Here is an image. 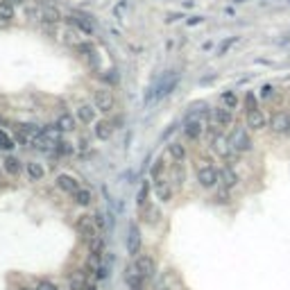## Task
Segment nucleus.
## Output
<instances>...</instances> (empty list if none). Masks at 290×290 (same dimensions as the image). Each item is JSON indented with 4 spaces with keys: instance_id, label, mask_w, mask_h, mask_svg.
Segmentation results:
<instances>
[{
    "instance_id": "obj_18",
    "label": "nucleus",
    "mask_w": 290,
    "mask_h": 290,
    "mask_svg": "<svg viewBox=\"0 0 290 290\" xmlns=\"http://www.w3.org/2000/svg\"><path fill=\"white\" fill-rule=\"evenodd\" d=\"M54 125L59 127L61 132H72L75 125H77V118H72V113H59L57 120H54Z\"/></svg>"
},
{
    "instance_id": "obj_32",
    "label": "nucleus",
    "mask_w": 290,
    "mask_h": 290,
    "mask_svg": "<svg viewBox=\"0 0 290 290\" xmlns=\"http://www.w3.org/2000/svg\"><path fill=\"white\" fill-rule=\"evenodd\" d=\"M12 147H14V141L5 132H0V150H12Z\"/></svg>"
},
{
    "instance_id": "obj_34",
    "label": "nucleus",
    "mask_w": 290,
    "mask_h": 290,
    "mask_svg": "<svg viewBox=\"0 0 290 290\" xmlns=\"http://www.w3.org/2000/svg\"><path fill=\"white\" fill-rule=\"evenodd\" d=\"M36 290H59L54 284H50V281H39L36 284Z\"/></svg>"
},
{
    "instance_id": "obj_20",
    "label": "nucleus",
    "mask_w": 290,
    "mask_h": 290,
    "mask_svg": "<svg viewBox=\"0 0 290 290\" xmlns=\"http://www.w3.org/2000/svg\"><path fill=\"white\" fill-rule=\"evenodd\" d=\"M168 154L172 157V161H175V163H181V161L186 159V147L181 143H177V141H175V143L168 145Z\"/></svg>"
},
{
    "instance_id": "obj_23",
    "label": "nucleus",
    "mask_w": 290,
    "mask_h": 290,
    "mask_svg": "<svg viewBox=\"0 0 290 290\" xmlns=\"http://www.w3.org/2000/svg\"><path fill=\"white\" fill-rule=\"evenodd\" d=\"M72 199H75L79 206H89L93 198H91V191H86V188H79L77 193H72Z\"/></svg>"
},
{
    "instance_id": "obj_16",
    "label": "nucleus",
    "mask_w": 290,
    "mask_h": 290,
    "mask_svg": "<svg viewBox=\"0 0 290 290\" xmlns=\"http://www.w3.org/2000/svg\"><path fill=\"white\" fill-rule=\"evenodd\" d=\"M220 181H222L224 188H234V186H238V175H236V170H234L231 165H224L222 170H220Z\"/></svg>"
},
{
    "instance_id": "obj_9",
    "label": "nucleus",
    "mask_w": 290,
    "mask_h": 290,
    "mask_svg": "<svg viewBox=\"0 0 290 290\" xmlns=\"http://www.w3.org/2000/svg\"><path fill=\"white\" fill-rule=\"evenodd\" d=\"M71 23H72V25H77L84 34H93V30H95L91 16H89V14H84V12H72L71 14Z\"/></svg>"
},
{
    "instance_id": "obj_17",
    "label": "nucleus",
    "mask_w": 290,
    "mask_h": 290,
    "mask_svg": "<svg viewBox=\"0 0 290 290\" xmlns=\"http://www.w3.org/2000/svg\"><path fill=\"white\" fill-rule=\"evenodd\" d=\"M89 252H91V258L95 263L102 261V254H105V240L100 236H95L93 240H89Z\"/></svg>"
},
{
    "instance_id": "obj_6",
    "label": "nucleus",
    "mask_w": 290,
    "mask_h": 290,
    "mask_svg": "<svg viewBox=\"0 0 290 290\" xmlns=\"http://www.w3.org/2000/svg\"><path fill=\"white\" fill-rule=\"evenodd\" d=\"M141 245H143V240H141V229L136 222H132L129 229H127V254L136 256L141 252Z\"/></svg>"
},
{
    "instance_id": "obj_14",
    "label": "nucleus",
    "mask_w": 290,
    "mask_h": 290,
    "mask_svg": "<svg viewBox=\"0 0 290 290\" xmlns=\"http://www.w3.org/2000/svg\"><path fill=\"white\" fill-rule=\"evenodd\" d=\"M95 105H79L77 107V113H75V118L79 120V123H84V125H91V123H95Z\"/></svg>"
},
{
    "instance_id": "obj_15",
    "label": "nucleus",
    "mask_w": 290,
    "mask_h": 290,
    "mask_svg": "<svg viewBox=\"0 0 290 290\" xmlns=\"http://www.w3.org/2000/svg\"><path fill=\"white\" fill-rule=\"evenodd\" d=\"M54 184L59 186L61 191L64 193H77L79 191V184H77V179L75 177H71V175H59V177H57V181H54Z\"/></svg>"
},
{
    "instance_id": "obj_26",
    "label": "nucleus",
    "mask_w": 290,
    "mask_h": 290,
    "mask_svg": "<svg viewBox=\"0 0 290 290\" xmlns=\"http://www.w3.org/2000/svg\"><path fill=\"white\" fill-rule=\"evenodd\" d=\"M222 105L227 107V109H236L238 107V98L234 91H224L222 93Z\"/></svg>"
},
{
    "instance_id": "obj_25",
    "label": "nucleus",
    "mask_w": 290,
    "mask_h": 290,
    "mask_svg": "<svg viewBox=\"0 0 290 290\" xmlns=\"http://www.w3.org/2000/svg\"><path fill=\"white\" fill-rule=\"evenodd\" d=\"M163 170H165V165H163V159H157V161H154V163H152V170H150L152 179H154V184H157L159 179H163Z\"/></svg>"
},
{
    "instance_id": "obj_35",
    "label": "nucleus",
    "mask_w": 290,
    "mask_h": 290,
    "mask_svg": "<svg viewBox=\"0 0 290 290\" xmlns=\"http://www.w3.org/2000/svg\"><path fill=\"white\" fill-rule=\"evenodd\" d=\"M234 41H236V39H229V41H224L222 46L218 48V54H224V53H227V50H229V46H231V43H234Z\"/></svg>"
},
{
    "instance_id": "obj_19",
    "label": "nucleus",
    "mask_w": 290,
    "mask_h": 290,
    "mask_svg": "<svg viewBox=\"0 0 290 290\" xmlns=\"http://www.w3.org/2000/svg\"><path fill=\"white\" fill-rule=\"evenodd\" d=\"M154 191H157V198L161 202H170L172 199V186L165 181V179H159L157 184H154Z\"/></svg>"
},
{
    "instance_id": "obj_5",
    "label": "nucleus",
    "mask_w": 290,
    "mask_h": 290,
    "mask_svg": "<svg viewBox=\"0 0 290 290\" xmlns=\"http://www.w3.org/2000/svg\"><path fill=\"white\" fill-rule=\"evenodd\" d=\"M134 268L143 274V279L147 281V279H152L154 274H157V261H154V256H150V254H141L139 258H136V263H134Z\"/></svg>"
},
{
    "instance_id": "obj_30",
    "label": "nucleus",
    "mask_w": 290,
    "mask_h": 290,
    "mask_svg": "<svg viewBox=\"0 0 290 290\" xmlns=\"http://www.w3.org/2000/svg\"><path fill=\"white\" fill-rule=\"evenodd\" d=\"M216 204H229V188H222L220 193H216Z\"/></svg>"
},
{
    "instance_id": "obj_11",
    "label": "nucleus",
    "mask_w": 290,
    "mask_h": 290,
    "mask_svg": "<svg viewBox=\"0 0 290 290\" xmlns=\"http://www.w3.org/2000/svg\"><path fill=\"white\" fill-rule=\"evenodd\" d=\"M288 127H290V118H288V113L286 111H277L274 116L270 118V129L274 134H284L288 132Z\"/></svg>"
},
{
    "instance_id": "obj_22",
    "label": "nucleus",
    "mask_w": 290,
    "mask_h": 290,
    "mask_svg": "<svg viewBox=\"0 0 290 290\" xmlns=\"http://www.w3.org/2000/svg\"><path fill=\"white\" fill-rule=\"evenodd\" d=\"M43 175H46V170H43L41 163H36V161H30V163H27V177L32 179V181H41Z\"/></svg>"
},
{
    "instance_id": "obj_33",
    "label": "nucleus",
    "mask_w": 290,
    "mask_h": 290,
    "mask_svg": "<svg viewBox=\"0 0 290 290\" xmlns=\"http://www.w3.org/2000/svg\"><path fill=\"white\" fill-rule=\"evenodd\" d=\"M245 109H247V111H252V109H258L254 93H245Z\"/></svg>"
},
{
    "instance_id": "obj_12",
    "label": "nucleus",
    "mask_w": 290,
    "mask_h": 290,
    "mask_svg": "<svg viewBox=\"0 0 290 290\" xmlns=\"http://www.w3.org/2000/svg\"><path fill=\"white\" fill-rule=\"evenodd\" d=\"M270 123H268V118H265V113L261 111V109H252V111H247V127L250 129H263V127H268Z\"/></svg>"
},
{
    "instance_id": "obj_28",
    "label": "nucleus",
    "mask_w": 290,
    "mask_h": 290,
    "mask_svg": "<svg viewBox=\"0 0 290 290\" xmlns=\"http://www.w3.org/2000/svg\"><path fill=\"white\" fill-rule=\"evenodd\" d=\"M0 18H2V20H12L14 18V7H12L9 0L0 2Z\"/></svg>"
},
{
    "instance_id": "obj_29",
    "label": "nucleus",
    "mask_w": 290,
    "mask_h": 290,
    "mask_svg": "<svg viewBox=\"0 0 290 290\" xmlns=\"http://www.w3.org/2000/svg\"><path fill=\"white\" fill-rule=\"evenodd\" d=\"M147 193H150V184L145 181V184L141 186V191H139V198H136V204H139L141 209H143V206H145V199H147Z\"/></svg>"
},
{
    "instance_id": "obj_42",
    "label": "nucleus",
    "mask_w": 290,
    "mask_h": 290,
    "mask_svg": "<svg viewBox=\"0 0 290 290\" xmlns=\"http://www.w3.org/2000/svg\"><path fill=\"white\" fill-rule=\"evenodd\" d=\"M288 134H290V127H288Z\"/></svg>"
},
{
    "instance_id": "obj_2",
    "label": "nucleus",
    "mask_w": 290,
    "mask_h": 290,
    "mask_svg": "<svg viewBox=\"0 0 290 290\" xmlns=\"http://www.w3.org/2000/svg\"><path fill=\"white\" fill-rule=\"evenodd\" d=\"M229 145H231V150H236V152L252 150V139H250V134L245 132V127H234V129H231Z\"/></svg>"
},
{
    "instance_id": "obj_8",
    "label": "nucleus",
    "mask_w": 290,
    "mask_h": 290,
    "mask_svg": "<svg viewBox=\"0 0 290 290\" xmlns=\"http://www.w3.org/2000/svg\"><path fill=\"white\" fill-rule=\"evenodd\" d=\"M211 123H213L216 127H220V129L229 127L231 123H234L231 109H227V107H218V109H213V113H211Z\"/></svg>"
},
{
    "instance_id": "obj_39",
    "label": "nucleus",
    "mask_w": 290,
    "mask_h": 290,
    "mask_svg": "<svg viewBox=\"0 0 290 290\" xmlns=\"http://www.w3.org/2000/svg\"><path fill=\"white\" fill-rule=\"evenodd\" d=\"M86 290H98V286H95V284H86Z\"/></svg>"
},
{
    "instance_id": "obj_36",
    "label": "nucleus",
    "mask_w": 290,
    "mask_h": 290,
    "mask_svg": "<svg viewBox=\"0 0 290 290\" xmlns=\"http://www.w3.org/2000/svg\"><path fill=\"white\" fill-rule=\"evenodd\" d=\"M270 95H272V86L265 84L263 89H261V98H270Z\"/></svg>"
},
{
    "instance_id": "obj_40",
    "label": "nucleus",
    "mask_w": 290,
    "mask_h": 290,
    "mask_svg": "<svg viewBox=\"0 0 290 290\" xmlns=\"http://www.w3.org/2000/svg\"><path fill=\"white\" fill-rule=\"evenodd\" d=\"M9 2H23V0H9Z\"/></svg>"
},
{
    "instance_id": "obj_7",
    "label": "nucleus",
    "mask_w": 290,
    "mask_h": 290,
    "mask_svg": "<svg viewBox=\"0 0 290 290\" xmlns=\"http://www.w3.org/2000/svg\"><path fill=\"white\" fill-rule=\"evenodd\" d=\"M93 105L98 111H111L113 107V95L109 89H98V91L93 93Z\"/></svg>"
},
{
    "instance_id": "obj_41",
    "label": "nucleus",
    "mask_w": 290,
    "mask_h": 290,
    "mask_svg": "<svg viewBox=\"0 0 290 290\" xmlns=\"http://www.w3.org/2000/svg\"><path fill=\"white\" fill-rule=\"evenodd\" d=\"M18 290H27V288H18Z\"/></svg>"
},
{
    "instance_id": "obj_27",
    "label": "nucleus",
    "mask_w": 290,
    "mask_h": 290,
    "mask_svg": "<svg viewBox=\"0 0 290 290\" xmlns=\"http://www.w3.org/2000/svg\"><path fill=\"white\" fill-rule=\"evenodd\" d=\"M41 18L46 20V23H57V20L61 18V14H59V9H53V7H46L43 9V16Z\"/></svg>"
},
{
    "instance_id": "obj_3",
    "label": "nucleus",
    "mask_w": 290,
    "mask_h": 290,
    "mask_svg": "<svg viewBox=\"0 0 290 290\" xmlns=\"http://www.w3.org/2000/svg\"><path fill=\"white\" fill-rule=\"evenodd\" d=\"M75 229H77V234L82 238H86V240H93V238L98 236V224H95V220H93L91 216H79L77 220H75Z\"/></svg>"
},
{
    "instance_id": "obj_13",
    "label": "nucleus",
    "mask_w": 290,
    "mask_h": 290,
    "mask_svg": "<svg viewBox=\"0 0 290 290\" xmlns=\"http://www.w3.org/2000/svg\"><path fill=\"white\" fill-rule=\"evenodd\" d=\"M202 132H204V127H202V120H199V118H188V120H186V125H184L186 139L198 141L199 136H202Z\"/></svg>"
},
{
    "instance_id": "obj_24",
    "label": "nucleus",
    "mask_w": 290,
    "mask_h": 290,
    "mask_svg": "<svg viewBox=\"0 0 290 290\" xmlns=\"http://www.w3.org/2000/svg\"><path fill=\"white\" fill-rule=\"evenodd\" d=\"M2 168H5L9 175H18L20 172V161L16 157H7L5 161H2Z\"/></svg>"
},
{
    "instance_id": "obj_1",
    "label": "nucleus",
    "mask_w": 290,
    "mask_h": 290,
    "mask_svg": "<svg viewBox=\"0 0 290 290\" xmlns=\"http://www.w3.org/2000/svg\"><path fill=\"white\" fill-rule=\"evenodd\" d=\"M177 82H179L177 72L165 75V77L159 82V86H152V89H150V93H147V102H150V100H154V98H165V95H170L172 89L177 86Z\"/></svg>"
},
{
    "instance_id": "obj_21",
    "label": "nucleus",
    "mask_w": 290,
    "mask_h": 290,
    "mask_svg": "<svg viewBox=\"0 0 290 290\" xmlns=\"http://www.w3.org/2000/svg\"><path fill=\"white\" fill-rule=\"evenodd\" d=\"M111 134H113L111 123H107V120H98V123H95V136H98L100 141H109Z\"/></svg>"
},
{
    "instance_id": "obj_38",
    "label": "nucleus",
    "mask_w": 290,
    "mask_h": 290,
    "mask_svg": "<svg viewBox=\"0 0 290 290\" xmlns=\"http://www.w3.org/2000/svg\"><path fill=\"white\" fill-rule=\"evenodd\" d=\"M198 23H202V18H198V16H195V18H191V20H188V25H198Z\"/></svg>"
},
{
    "instance_id": "obj_37",
    "label": "nucleus",
    "mask_w": 290,
    "mask_h": 290,
    "mask_svg": "<svg viewBox=\"0 0 290 290\" xmlns=\"http://www.w3.org/2000/svg\"><path fill=\"white\" fill-rule=\"evenodd\" d=\"M93 220H95V224H98V227H105V218H102V213H98Z\"/></svg>"
},
{
    "instance_id": "obj_4",
    "label": "nucleus",
    "mask_w": 290,
    "mask_h": 290,
    "mask_svg": "<svg viewBox=\"0 0 290 290\" xmlns=\"http://www.w3.org/2000/svg\"><path fill=\"white\" fill-rule=\"evenodd\" d=\"M198 181L202 188H213V186L220 181V172L213 168L211 163H204L198 168Z\"/></svg>"
},
{
    "instance_id": "obj_31",
    "label": "nucleus",
    "mask_w": 290,
    "mask_h": 290,
    "mask_svg": "<svg viewBox=\"0 0 290 290\" xmlns=\"http://www.w3.org/2000/svg\"><path fill=\"white\" fill-rule=\"evenodd\" d=\"M68 286H71V290H86V281L82 277H72Z\"/></svg>"
},
{
    "instance_id": "obj_10",
    "label": "nucleus",
    "mask_w": 290,
    "mask_h": 290,
    "mask_svg": "<svg viewBox=\"0 0 290 290\" xmlns=\"http://www.w3.org/2000/svg\"><path fill=\"white\" fill-rule=\"evenodd\" d=\"M125 284L129 290H145V279L136 268H127L125 272Z\"/></svg>"
}]
</instances>
